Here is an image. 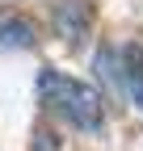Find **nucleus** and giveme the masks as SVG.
<instances>
[{
	"label": "nucleus",
	"mask_w": 143,
	"mask_h": 151,
	"mask_svg": "<svg viewBox=\"0 0 143 151\" xmlns=\"http://www.w3.org/2000/svg\"><path fill=\"white\" fill-rule=\"evenodd\" d=\"M38 97H42V105L51 113L67 118L76 130H97L105 122V97L93 84H84V80H76V76H67V71L46 67L38 76Z\"/></svg>",
	"instance_id": "nucleus-1"
},
{
	"label": "nucleus",
	"mask_w": 143,
	"mask_h": 151,
	"mask_svg": "<svg viewBox=\"0 0 143 151\" xmlns=\"http://www.w3.org/2000/svg\"><path fill=\"white\" fill-rule=\"evenodd\" d=\"M51 21H55V34L67 46H80L93 29V0H55Z\"/></svg>",
	"instance_id": "nucleus-2"
},
{
	"label": "nucleus",
	"mask_w": 143,
	"mask_h": 151,
	"mask_svg": "<svg viewBox=\"0 0 143 151\" xmlns=\"http://www.w3.org/2000/svg\"><path fill=\"white\" fill-rule=\"evenodd\" d=\"M38 29L25 17H0V46H34Z\"/></svg>",
	"instance_id": "nucleus-3"
},
{
	"label": "nucleus",
	"mask_w": 143,
	"mask_h": 151,
	"mask_svg": "<svg viewBox=\"0 0 143 151\" xmlns=\"http://www.w3.org/2000/svg\"><path fill=\"white\" fill-rule=\"evenodd\" d=\"M122 84H126L131 101L143 109V50H139V46H131L126 59H122Z\"/></svg>",
	"instance_id": "nucleus-4"
},
{
	"label": "nucleus",
	"mask_w": 143,
	"mask_h": 151,
	"mask_svg": "<svg viewBox=\"0 0 143 151\" xmlns=\"http://www.w3.org/2000/svg\"><path fill=\"white\" fill-rule=\"evenodd\" d=\"M38 151H59V143H55L51 130H38Z\"/></svg>",
	"instance_id": "nucleus-5"
}]
</instances>
